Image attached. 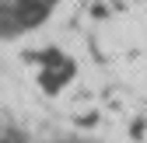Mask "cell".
I'll use <instances>...</instances> for the list:
<instances>
[{
    "label": "cell",
    "mask_w": 147,
    "mask_h": 143,
    "mask_svg": "<svg viewBox=\"0 0 147 143\" xmlns=\"http://www.w3.org/2000/svg\"><path fill=\"white\" fill-rule=\"evenodd\" d=\"M63 0H0V42H18L46 28Z\"/></svg>",
    "instance_id": "cell-1"
}]
</instances>
